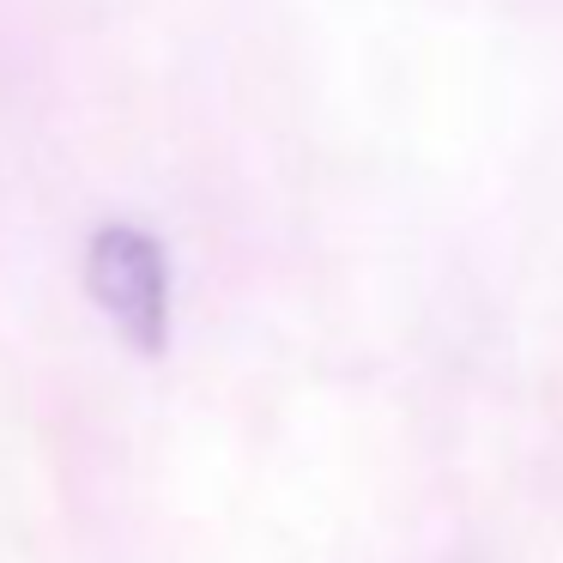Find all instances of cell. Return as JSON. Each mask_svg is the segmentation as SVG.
<instances>
[{"instance_id": "obj_1", "label": "cell", "mask_w": 563, "mask_h": 563, "mask_svg": "<svg viewBox=\"0 0 563 563\" xmlns=\"http://www.w3.org/2000/svg\"><path fill=\"white\" fill-rule=\"evenodd\" d=\"M86 285L134 352H164L170 333V267L140 224H103L86 249Z\"/></svg>"}]
</instances>
